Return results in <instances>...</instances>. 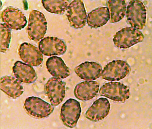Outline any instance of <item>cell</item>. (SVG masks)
Wrapping results in <instances>:
<instances>
[{
    "instance_id": "cell-13",
    "label": "cell",
    "mask_w": 152,
    "mask_h": 129,
    "mask_svg": "<svg viewBox=\"0 0 152 129\" xmlns=\"http://www.w3.org/2000/svg\"><path fill=\"white\" fill-rule=\"evenodd\" d=\"M110 109V104L105 98H100L94 102L86 113L88 120L97 122L102 120L108 114Z\"/></svg>"
},
{
    "instance_id": "cell-10",
    "label": "cell",
    "mask_w": 152,
    "mask_h": 129,
    "mask_svg": "<svg viewBox=\"0 0 152 129\" xmlns=\"http://www.w3.org/2000/svg\"><path fill=\"white\" fill-rule=\"evenodd\" d=\"M66 83L61 79L51 77L45 85L46 94L51 105L57 106L63 102L65 96Z\"/></svg>"
},
{
    "instance_id": "cell-17",
    "label": "cell",
    "mask_w": 152,
    "mask_h": 129,
    "mask_svg": "<svg viewBox=\"0 0 152 129\" xmlns=\"http://www.w3.org/2000/svg\"><path fill=\"white\" fill-rule=\"evenodd\" d=\"M0 86L2 91L14 99L21 96L24 92L21 82L12 76L2 77L0 80Z\"/></svg>"
},
{
    "instance_id": "cell-5",
    "label": "cell",
    "mask_w": 152,
    "mask_h": 129,
    "mask_svg": "<svg viewBox=\"0 0 152 129\" xmlns=\"http://www.w3.org/2000/svg\"><path fill=\"white\" fill-rule=\"evenodd\" d=\"M100 95L117 102H125L130 98L129 87L120 82L107 83L101 87Z\"/></svg>"
},
{
    "instance_id": "cell-11",
    "label": "cell",
    "mask_w": 152,
    "mask_h": 129,
    "mask_svg": "<svg viewBox=\"0 0 152 129\" xmlns=\"http://www.w3.org/2000/svg\"><path fill=\"white\" fill-rule=\"evenodd\" d=\"M39 49L46 56L63 55L67 50V46L64 41L56 37L44 38L38 43Z\"/></svg>"
},
{
    "instance_id": "cell-16",
    "label": "cell",
    "mask_w": 152,
    "mask_h": 129,
    "mask_svg": "<svg viewBox=\"0 0 152 129\" xmlns=\"http://www.w3.org/2000/svg\"><path fill=\"white\" fill-rule=\"evenodd\" d=\"M14 75L19 81L23 83H32L37 78L35 69L31 66L20 61H17L12 67Z\"/></svg>"
},
{
    "instance_id": "cell-22",
    "label": "cell",
    "mask_w": 152,
    "mask_h": 129,
    "mask_svg": "<svg viewBox=\"0 0 152 129\" xmlns=\"http://www.w3.org/2000/svg\"><path fill=\"white\" fill-rule=\"evenodd\" d=\"M1 52L5 53L8 49L11 39V29L4 23L1 24Z\"/></svg>"
},
{
    "instance_id": "cell-6",
    "label": "cell",
    "mask_w": 152,
    "mask_h": 129,
    "mask_svg": "<svg viewBox=\"0 0 152 129\" xmlns=\"http://www.w3.org/2000/svg\"><path fill=\"white\" fill-rule=\"evenodd\" d=\"M81 113L80 103L74 99H69L61 108L60 119L66 127L74 128L77 125Z\"/></svg>"
},
{
    "instance_id": "cell-4",
    "label": "cell",
    "mask_w": 152,
    "mask_h": 129,
    "mask_svg": "<svg viewBox=\"0 0 152 129\" xmlns=\"http://www.w3.org/2000/svg\"><path fill=\"white\" fill-rule=\"evenodd\" d=\"M127 21L132 27L142 29L146 24L147 10L143 3L138 0L129 2L126 9Z\"/></svg>"
},
{
    "instance_id": "cell-1",
    "label": "cell",
    "mask_w": 152,
    "mask_h": 129,
    "mask_svg": "<svg viewBox=\"0 0 152 129\" xmlns=\"http://www.w3.org/2000/svg\"><path fill=\"white\" fill-rule=\"evenodd\" d=\"M48 22L43 13L36 10L29 13L28 24L27 28L28 38L37 42L44 37L47 31Z\"/></svg>"
},
{
    "instance_id": "cell-18",
    "label": "cell",
    "mask_w": 152,
    "mask_h": 129,
    "mask_svg": "<svg viewBox=\"0 0 152 129\" xmlns=\"http://www.w3.org/2000/svg\"><path fill=\"white\" fill-rule=\"evenodd\" d=\"M46 66L48 71L56 78L64 79L70 75L69 68L60 57L54 56L49 58Z\"/></svg>"
},
{
    "instance_id": "cell-21",
    "label": "cell",
    "mask_w": 152,
    "mask_h": 129,
    "mask_svg": "<svg viewBox=\"0 0 152 129\" xmlns=\"http://www.w3.org/2000/svg\"><path fill=\"white\" fill-rule=\"evenodd\" d=\"M69 1L67 0H42V3L47 11L52 13L62 14L69 6Z\"/></svg>"
},
{
    "instance_id": "cell-9",
    "label": "cell",
    "mask_w": 152,
    "mask_h": 129,
    "mask_svg": "<svg viewBox=\"0 0 152 129\" xmlns=\"http://www.w3.org/2000/svg\"><path fill=\"white\" fill-rule=\"evenodd\" d=\"M1 21L11 29L20 30L27 24L26 17L18 8L8 7L4 9L1 14Z\"/></svg>"
},
{
    "instance_id": "cell-3",
    "label": "cell",
    "mask_w": 152,
    "mask_h": 129,
    "mask_svg": "<svg viewBox=\"0 0 152 129\" xmlns=\"http://www.w3.org/2000/svg\"><path fill=\"white\" fill-rule=\"evenodd\" d=\"M24 108L28 115L36 118L42 119L47 118L54 111L53 106L38 97H28L26 99Z\"/></svg>"
},
{
    "instance_id": "cell-12",
    "label": "cell",
    "mask_w": 152,
    "mask_h": 129,
    "mask_svg": "<svg viewBox=\"0 0 152 129\" xmlns=\"http://www.w3.org/2000/svg\"><path fill=\"white\" fill-rule=\"evenodd\" d=\"M18 53L22 61L32 66H40L43 60L42 54L40 50L29 43L21 44L19 47Z\"/></svg>"
},
{
    "instance_id": "cell-19",
    "label": "cell",
    "mask_w": 152,
    "mask_h": 129,
    "mask_svg": "<svg viewBox=\"0 0 152 129\" xmlns=\"http://www.w3.org/2000/svg\"><path fill=\"white\" fill-rule=\"evenodd\" d=\"M110 19V13L107 7H99L94 9L88 13L87 17L88 26L93 28L102 27Z\"/></svg>"
},
{
    "instance_id": "cell-20",
    "label": "cell",
    "mask_w": 152,
    "mask_h": 129,
    "mask_svg": "<svg viewBox=\"0 0 152 129\" xmlns=\"http://www.w3.org/2000/svg\"><path fill=\"white\" fill-rule=\"evenodd\" d=\"M107 4L110 11L111 23L118 22L123 19L126 11L125 1L109 0L107 1Z\"/></svg>"
},
{
    "instance_id": "cell-15",
    "label": "cell",
    "mask_w": 152,
    "mask_h": 129,
    "mask_svg": "<svg viewBox=\"0 0 152 129\" xmlns=\"http://www.w3.org/2000/svg\"><path fill=\"white\" fill-rule=\"evenodd\" d=\"M99 91V84L97 82H82L76 85L74 91L75 96L78 100L89 101L96 96Z\"/></svg>"
},
{
    "instance_id": "cell-7",
    "label": "cell",
    "mask_w": 152,
    "mask_h": 129,
    "mask_svg": "<svg viewBox=\"0 0 152 129\" xmlns=\"http://www.w3.org/2000/svg\"><path fill=\"white\" fill-rule=\"evenodd\" d=\"M130 65L123 60H113L104 66L102 72V78L109 81H120L131 72Z\"/></svg>"
},
{
    "instance_id": "cell-14",
    "label": "cell",
    "mask_w": 152,
    "mask_h": 129,
    "mask_svg": "<svg viewBox=\"0 0 152 129\" xmlns=\"http://www.w3.org/2000/svg\"><path fill=\"white\" fill-rule=\"evenodd\" d=\"M102 71L100 64L94 61H86L75 68L77 76L87 81H91L99 78Z\"/></svg>"
},
{
    "instance_id": "cell-8",
    "label": "cell",
    "mask_w": 152,
    "mask_h": 129,
    "mask_svg": "<svg viewBox=\"0 0 152 129\" xmlns=\"http://www.w3.org/2000/svg\"><path fill=\"white\" fill-rule=\"evenodd\" d=\"M67 10L66 15L70 27L79 29L86 26L87 14L82 1H73L69 5Z\"/></svg>"
},
{
    "instance_id": "cell-2",
    "label": "cell",
    "mask_w": 152,
    "mask_h": 129,
    "mask_svg": "<svg viewBox=\"0 0 152 129\" xmlns=\"http://www.w3.org/2000/svg\"><path fill=\"white\" fill-rule=\"evenodd\" d=\"M144 38L142 33L138 29L126 27L116 33L113 38V42L116 47L126 49L142 42Z\"/></svg>"
}]
</instances>
